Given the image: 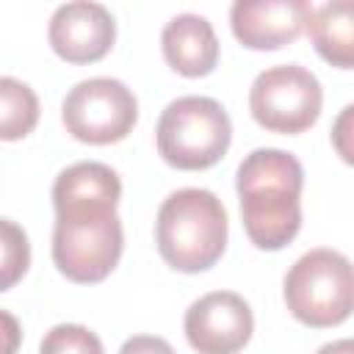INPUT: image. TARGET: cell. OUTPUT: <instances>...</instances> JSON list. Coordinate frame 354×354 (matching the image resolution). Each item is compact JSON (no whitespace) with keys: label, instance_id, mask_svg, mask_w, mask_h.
<instances>
[{"label":"cell","instance_id":"cell-6","mask_svg":"<svg viewBox=\"0 0 354 354\" xmlns=\"http://www.w3.org/2000/svg\"><path fill=\"white\" fill-rule=\"evenodd\" d=\"M324 91L318 77L299 66L282 64L260 72L249 88V111L254 122L271 133L296 136L315 124Z\"/></svg>","mask_w":354,"mask_h":354},{"label":"cell","instance_id":"cell-13","mask_svg":"<svg viewBox=\"0 0 354 354\" xmlns=\"http://www.w3.org/2000/svg\"><path fill=\"white\" fill-rule=\"evenodd\" d=\"M307 33L313 39V47L326 64L337 69H351L354 64V6L348 0L313 8Z\"/></svg>","mask_w":354,"mask_h":354},{"label":"cell","instance_id":"cell-12","mask_svg":"<svg viewBox=\"0 0 354 354\" xmlns=\"http://www.w3.org/2000/svg\"><path fill=\"white\" fill-rule=\"evenodd\" d=\"M160 50L166 64L185 77H202L218 64L216 30L199 14L171 17L160 33Z\"/></svg>","mask_w":354,"mask_h":354},{"label":"cell","instance_id":"cell-14","mask_svg":"<svg viewBox=\"0 0 354 354\" xmlns=\"http://www.w3.org/2000/svg\"><path fill=\"white\" fill-rule=\"evenodd\" d=\"M39 122V97L36 91L17 80L0 77V141H19L33 133Z\"/></svg>","mask_w":354,"mask_h":354},{"label":"cell","instance_id":"cell-2","mask_svg":"<svg viewBox=\"0 0 354 354\" xmlns=\"http://www.w3.org/2000/svg\"><path fill=\"white\" fill-rule=\"evenodd\" d=\"M155 243L160 257L185 274L218 263L227 246V210L213 191L180 188L158 210Z\"/></svg>","mask_w":354,"mask_h":354},{"label":"cell","instance_id":"cell-11","mask_svg":"<svg viewBox=\"0 0 354 354\" xmlns=\"http://www.w3.org/2000/svg\"><path fill=\"white\" fill-rule=\"evenodd\" d=\"M122 196V183L116 171L97 160H83L64 169L53 185L55 218L94 216L116 210Z\"/></svg>","mask_w":354,"mask_h":354},{"label":"cell","instance_id":"cell-17","mask_svg":"<svg viewBox=\"0 0 354 354\" xmlns=\"http://www.w3.org/2000/svg\"><path fill=\"white\" fill-rule=\"evenodd\" d=\"M119 354H177L163 337L155 335H136L130 340H124V346L119 348Z\"/></svg>","mask_w":354,"mask_h":354},{"label":"cell","instance_id":"cell-8","mask_svg":"<svg viewBox=\"0 0 354 354\" xmlns=\"http://www.w3.org/2000/svg\"><path fill=\"white\" fill-rule=\"evenodd\" d=\"M185 337L199 354H238L254 329L249 304L232 290H213L185 310Z\"/></svg>","mask_w":354,"mask_h":354},{"label":"cell","instance_id":"cell-5","mask_svg":"<svg viewBox=\"0 0 354 354\" xmlns=\"http://www.w3.org/2000/svg\"><path fill=\"white\" fill-rule=\"evenodd\" d=\"M122 243L124 235L116 210L55 218L53 263L66 279L77 285H94L116 268L122 257Z\"/></svg>","mask_w":354,"mask_h":354},{"label":"cell","instance_id":"cell-19","mask_svg":"<svg viewBox=\"0 0 354 354\" xmlns=\"http://www.w3.org/2000/svg\"><path fill=\"white\" fill-rule=\"evenodd\" d=\"M351 113H354V108H351V105H346V108H343V113H340V119H337V124H335V133H332V141H335V147H337V152L343 155V160H346V163H351V160H354V158H351V149L346 147L348 127H351Z\"/></svg>","mask_w":354,"mask_h":354},{"label":"cell","instance_id":"cell-16","mask_svg":"<svg viewBox=\"0 0 354 354\" xmlns=\"http://www.w3.org/2000/svg\"><path fill=\"white\" fill-rule=\"evenodd\" d=\"M39 354H102V343L80 324H58L41 337Z\"/></svg>","mask_w":354,"mask_h":354},{"label":"cell","instance_id":"cell-20","mask_svg":"<svg viewBox=\"0 0 354 354\" xmlns=\"http://www.w3.org/2000/svg\"><path fill=\"white\" fill-rule=\"evenodd\" d=\"M318 354H354V343L348 337H343V340H335V343L321 346Z\"/></svg>","mask_w":354,"mask_h":354},{"label":"cell","instance_id":"cell-15","mask_svg":"<svg viewBox=\"0 0 354 354\" xmlns=\"http://www.w3.org/2000/svg\"><path fill=\"white\" fill-rule=\"evenodd\" d=\"M30 266V243L19 224L0 218V290L14 288Z\"/></svg>","mask_w":354,"mask_h":354},{"label":"cell","instance_id":"cell-3","mask_svg":"<svg viewBox=\"0 0 354 354\" xmlns=\"http://www.w3.org/2000/svg\"><path fill=\"white\" fill-rule=\"evenodd\" d=\"M160 158L183 171H199L224 158L232 141V124L221 102L210 97L171 100L155 130Z\"/></svg>","mask_w":354,"mask_h":354},{"label":"cell","instance_id":"cell-7","mask_svg":"<svg viewBox=\"0 0 354 354\" xmlns=\"http://www.w3.org/2000/svg\"><path fill=\"white\" fill-rule=\"evenodd\" d=\"M61 119L66 133L83 144H113L136 127L138 102L122 80L88 77L69 88Z\"/></svg>","mask_w":354,"mask_h":354},{"label":"cell","instance_id":"cell-4","mask_svg":"<svg viewBox=\"0 0 354 354\" xmlns=\"http://www.w3.org/2000/svg\"><path fill=\"white\" fill-rule=\"evenodd\" d=\"M351 263L335 249H310L285 274L290 315L313 329L337 326L351 315Z\"/></svg>","mask_w":354,"mask_h":354},{"label":"cell","instance_id":"cell-9","mask_svg":"<svg viewBox=\"0 0 354 354\" xmlns=\"http://www.w3.org/2000/svg\"><path fill=\"white\" fill-rule=\"evenodd\" d=\"M47 36L58 58L69 64H94L111 53L116 22L105 6L75 0L55 8Z\"/></svg>","mask_w":354,"mask_h":354},{"label":"cell","instance_id":"cell-1","mask_svg":"<svg viewBox=\"0 0 354 354\" xmlns=\"http://www.w3.org/2000/svg\"><path fill=\"white\" fill-rule=\"evenodd\" d=\"M301 163L285 149L249 152L235 177L241 218L257 249L277 252L288 246L301 227Z\"/></svg>","mask_w":354,"mask_h":354},{"label":"cell","instance_id":"cell-18","mask_svg":"<svg viewBox=\"0 0 354 354\" xmlns=\"http://www.w3.org/2000/svg\"><path fill=\"white\" fill-rule=\"evenodd\" d=\"M19 346H22V326H19V321L11 313L0 310V354H17Z\"/></svg>","mask_w":354,"mask_h":354},{"label":"cell","instance_id":"cell-10","mask_svg":"<svg viewBox=\"0 0 354 354\" xmlns=\"http://www.w3.org/2000/svg\"><path fill=\"white\" fill-rule=\"evenodd\" d=\"M310 14L307 0H238L230 8V25L243 47L277 50L304 33Z\"/></svg>","mask_w":354,"mask_h":354}]
</instances>
